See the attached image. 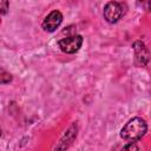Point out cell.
<instances>
[{
    "mask_svg": "<svg viewBox=\"0 0 151 151\" xmlns=\"http://www.w3.org/2000/svg\"><path fill=\"white\" fill-rule=\"evenodd\" d=\"M146 131V122L140 117H134L123 126V129L120 130V137L129 143H136L145 136Z\"/></svg>",
    "mask_w": 151,
    "mask_h": 151,
    "instance_id": "1",
    "label": "cell"
},
{
    "mask_svg": "<svg viewBox=\"0 0 151 151\" xmlns=\"http://www.w3.org/2000/svg\"><path fill=\"white\" fill-rule=\"evenodd\" d=\"M125 13V6L117 1H110L104 7V18L107 22H117Z\"/></svg>",
    "mask_w": 151,
    "mask_h": 151,
    "instance_id": "2",
    "label": "cell"
},
{
    "mask_svg": "<svg viewBox=\"0 0 151 151\" xmlns=\"http://www.w3.org/2000/svg\"><path fill=\"white\" fill-rule=\"evenodd\" d=\"M60 50L65 53H76L77 51H79V48L83 45V37L81 35H71V37H66L61 40H59L58 42Z\"/></svg>",
    "mask_w": 151,
    "mask_h": 151,
    "instance_id": "3",
    "label": "cell"
},
{
    "mask_svg": "<svg viewBox=\"0 0 151 151\" xmlns=\"http://www.w3.org/2000/svg\"><path fill=\"white\" fill-rule=\"evenodd\" d=\"M63 21V14L59 11H52L42 21V28L46 32H54Z\"/></svg>",
    "mask_w": 151,
    "mask_h": 151,
    "instance_id": "4",
    "label": "cell"
},
{
    "mask_svg": "<svg viewBox=\"0 0 151 151\" xmlns=\"http://www.w3.org/2000/svg\"><path fill=\"white\" fill-rule=\"evenodd\" d=\"M133 51H134V57H136V63L139 66H146L149 63V50L145 46L144 42L142 41H134L133 45Z\"/></svg>",
    "mask_w": 151,
    "mask_h": 151,
    "instance_id": "5",
    "label": "cell"
},
{
    "mask_svg": "<svg viewBox=\"0 0 151 151\" xmlns=\"http://www.w3.org/2000/svg\"><path fill=\"white\" fill-rule=\"evenodd\" d=\"M12 81V76L4 68L0 67V84H8Z\"/></svg>",
    "mask_w": 151,
    "mask_h": 151,
    "instance_id": "6",
    "label": "cell"
},
{
    "mask_svg": "<svg viewBox=\"0 0 151 151\" xmlns=\"http://www.w3.org/2000/svg\"><path fill=\"white\" fill-rule=\"evenodd\" d=\"M8 11V1L7 0H0V14H5Z\"/></svg>",
    "mask_w": 151,
    "mask_h": 151,
    "instance_id": "7",
    "label": "cell"
},
{
    "mask_svg": "<svg viewBox=\"0 0 151 151\" xmlns=\"http://www.w3.org/2000/svg\"><path fill=\"white\" fill-rule=\"evenodd\" d=\"M124 149H130V150H138L139 147H138V146H136V145H134V143H131L130 145H126V146H124Z\"/></svg>",
    "mask_w": 151,
    "mask_h": 151,
    "instance_id": "8",
    "label": "cell"
},
{
    "mask_svg": "<svg viewBox=\"0 0 151 151\" xmlns=\"http://www.w3.org/2000/svg\"><path fill=\"white\" fill-rule=\"evenodd\" d=\"M0 136H1V130H0Z\"/></svg>",
    "mask_w": 151,
    "mask_h": 151,
    "instance_id": "9",
    "label": "cell"
}]
</instances>
